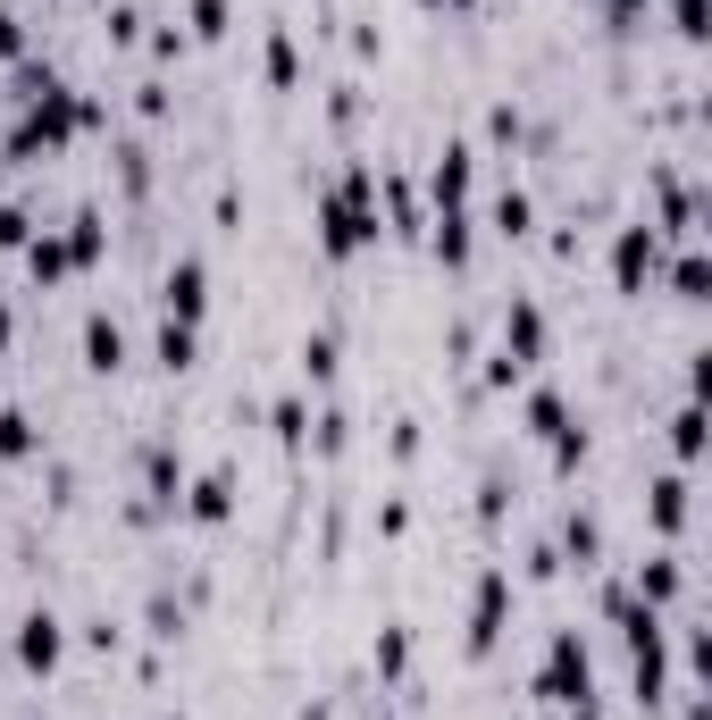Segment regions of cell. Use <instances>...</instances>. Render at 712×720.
I'll list each match as a JSON object with an SVG mask.
<instances>
[{"instance_id":"obj_1","label":"cell","mask_w":712,"mask_h":720,"mask_svg":"<svg viewBox=\"0 0 712 720\" xmlns=\"http://www.w3.org/2000/svg\"><path fill=\"white\" fill-rule=\"evenodd\" d=\"M377 235V218H369V176L353 168V185L327 202V251H360Z\"/></svg>"},{"instance_id":"obj_10","label":"cell","mask_w":712,"mask_h":720,"mask_svg":"<svg viewBox=\"0 0 712 720\" xmlns=\"http://www.w3.org/2000/svg\"><path fill=\"white\" fill-rule=\"evenodd\" d=\"M160 360H169V369H185V360H193V327H185V319H169V336H160Z\"/></svg>"},{"instance_id":"obj_11","label":"cell","mask_w":712,"mask_h":720,"mask_svg":"<svg viewBox=\"0 0 712 720\" xmlns=\"http://www.w3.org/2000/svg\"><path fill=\"white\" fill-rule=\"evenodd\" d=\"M26 444H34V428L18 411H0V453H26Z\"/></svg>"},{"instance_id":"obj_13","label":"cell","mask_w":712,"mask_h":720,"mask_svg":"<svg viewBox=\"0 0 712 720\" xmlns=\"http://www.w3.org/2000/svg\"><path fill=\"white\" fill-rule=\"evenodd\" d=\"M495 218H504V235H520V227H528V193H504V209H495Z\"/></svg>"},{"instance_id":"obj_5","label":"cell","mask_w":712,"mask_h":720,"mask_svg":"<svg viewBox=\"0 0 712 720\" xmlns=\"http://www.w3.org/2000/svg\"><path fill=\"white\" fill-rule=\"evenodd\" d=\"M18 654H26V662H34V670H51V662H59V620H51V611H34V620H26Z\"/></svg>"},{"instance_id":"obj_15","label":"cell","mask_w":712,"mask_h":720,"mask_svg":"<svg viewBox=\"0 0 712 720\" xmlns=\"http://www.w3.org/2000/svg\"><path fill=\"white\" fill-rule=\"evenodd\" d=\"M0 343H9V310H0Z\"/></svg>"},{"instance_id":"obj_3","label":"cell","mask_w":712,"mask_h":720,"mask_svg":"<svg viewBox=\"0 0 712 720\" xmlns=\"http://www.w3.org/2000/svg\"><path fill=\"white\" fill-rule=\"evenodd\" d=\"M504 569H487V578H478V620H469V645H495V628H504Z\"/></svg>"},{"instance_id":"obj_7","label":"cell","mask_w":712,"mask_h":720,"mask_svg":"<svg viewBox=\"0 0 712 720\" xmlns=\"http://www.w3.org/2000/svg\"><path fill=\"white\" fill-rule=\"evenodd\" d=\"M620 285H638L645 277V268H654V235H645V227H629V235H620Z\"/></svg>"},{"instance_id":"obj_12","label":"cell","mask_w":712,"mask_h":720,"mask_svg":"<svg viewBox=\"0 0 712 720\" xmlns=\"http://www.w3.org/2000/svg\"><path fill=\"white\" fill-rule=\"evenodd\" d=\"M302 369H311V378H327V369H336V343L311 336V343H302Z\"/></svg>"},{"instance_id":"obj_14","label":"cell","mask_w":712,"mask_h":720,"mask_svg":"<svg viewBox=\"0 0 712 720\" xmlns=\"http://www.w3.org/2000/svg\"><path fill=\"white\" fill-rule=\"evenodd\" d=\"M0 51H18V25H9V18H0Z\"/></svg>"},{"instance_id":"obj_8","label":"cell","mask_w":712,"mask_h":720,"mask_svg":"<svg viewBox=\"0 0 712 720\" xmlns=\"http://www.w3.org/2000/svg\"><path fill=\"white\" fill-rule=\"evenodd\" d=\"M226 503H235L226 477H202V486H193V520H226Z\"/></svg>"},{"instance_id":"obj_6","label":"cell","mask_w":712,"mask_h":720,"mask_svg":"<svg viewBox=\"0 0 712 720\" xmlns=\"http://www.w3.org/2000/svg\"><path fill=\"white\" fill-rule=\"evenodd\" d=\"M169 310H176V319H193V310H202V260H176V268H169Z\"/></svg>"},{"instance_id":"obj_2","label":"cell","mask_w":712,"mask_h":720,"mask_svg":"<svg viewBox=\"0 0 712 720\" xmlns=\"http://www.w3.org/2000/svg\"><path fill=\"white\" fill-rule=\"evenodd\" d=\"M545 696H553V703H579V696H587V654H579V637H553V662H545Z\"/></svg>"},{"instance_id":"obj_9","label":"cell","mask_w":712,"mask_h":720,"mask_svg":"<svg viewBox=\"0 0 712 720\" xmlns=\"http://www.w3.org/2000/svg\"><path fill=\"white\" fill-rule=\"evenodd\" d=\"M84 352H93V369H118V352H126V343H118L110 319H93V327H84Z\"/></svg>"},{"instance_id":"obj_4","label":"cell","mask_w":712,"mask_h":720,"mask_svg":"<svg viewBox=\"0 0 712 720\" xmlns=\"http://www.w3.org/2000/svg\"><path fill=\"white\" fill-rule=\"evenodd\" d=\"M537 336H545V327H537V310H511V327H504V369H528V360H537Z\"/></svg>"}]
</instances>
